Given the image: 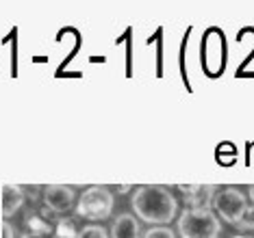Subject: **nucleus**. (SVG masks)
Segmentation results:
<instances>
[{"instance_id":"423d86ee","label":"nucleus","mask_w":254,"mask_h":238,"mask_svg":"<svg viewBox=\"0 0 254 238\" xmlns=\"http://www.w3.org/2000/svg\"><path fill=\"white\" fill-rule=\"evenodd\" d=\"M181 193L185 195V204L189 208H204L213 210V197H215V187L211 184H181Z\"/></svg>"},{"instance_id":"9d476101","label":"nucleus","mask_w":254,"mask_h":238,"mask_svg":"<svg viewBox=\"0 0 254 238\" xmlns=\"http://www.w3.org/2000/svg\"><path fill=\"white\" fill-rule=\"evenodd\" d=\"M76 238H109V232L102 228V225L89 223V225H85V228H80Z\"/></svg>"},{"instance_id":"7ed1b4c3","label":"nucleus","mask_w":254,"mask_h":238,"mask_svg":"<svg viewBox=\"0 0 254 238\" xmlns=\"http://www.w3.org/2000/svg\"><path fill=\"white\" fill-rule=\"evenodd\" d=\"M115 197L107 187H89L76 201V214L89 221H105L111 217Z\"/></svg>"},{"instance_id":"f257e3e1","label":"nucleus","mask_w":254,"mask_h":238,"mask_svg":"<svg viewBox=\"0 0 254 238\" xmlns=\"http://www.w3.org/2000/svg\"><path fill=\"white\" fill-rule=\"evenodd\" d=\"M130 208L139 221L148 225H167L178 214V201L172 190L159 184L139 187L130 195Z\"/></svg>"},{"instance_id":"dca6fc26","label":"nucleus","mask_w":254,"mask_h":238,"mask_svg":"<svg viewBox=\"0 0 254 238\" xmlns=\"http://www.w3.org/2000/svg\"><path fill=\"white\" fill-rule=\"evenodd\" d=\"M233 238H252V236H233Z\"/></svg>"},{"instance_id":"9b49d317","label":"nucleus","mask_w":254,"mask_h":238,"mask_svg":"<svg viewBox=\"0 0 254 238\" xmlns=\"http://www.w3.org/2000/svg\"><path fill=\"white\" fill-rule=\"evenodd\" d=\"M143 238H176V234L167 225H154V228L143 232Z\"/></svg>"},{"instance_id":"39448f33","label":"nucleus","mask_w":254,"mask_h":238,"mask_svg":"<svg viewBox=\"0 0 254 238\" xmlns=\"http://www.w3.org/2000/svg\"><path fill=\"white\" fill-rule=\"evenodd\" d=\"M44 204L48 210L63 214V212H70L74 208L76 195H74V190L70 187H65V184H50V187H46V190H44Z\"/></svg>"},{"instance_id":"f8f14e48","label":"nucleus","mask_w":254,"mask_h":238,"mask_svg":"<svg viewBox=\"0 0 254 238\" xmlns=\"http://www.w3.org/2000/svg\"><path fill=\"white\" fill-rule=\"evenodd\" d=\"M237 230H241V232H250V230H254V208L248 206L246 214L241 217V221L237 223Z\"/></svg>"},{"instance_id":"0eeeda50","label":"nucleus","mask_w":254,"mask_h":238,"mask_svg":"<svg viewBox=\"0 0 254 238\" xmlns=\"http://www.w3.org/2000/svg\"><path fill=\"white\" fill-rule=\"evenodd\" d=\"M109 238H141V225L139 219L132 212H122L115 217L109 230Z\"/></svg>"},{"instance_id":"ddd939ff","label":"nucleus","mask_w":254,"mask_h":238,"mask_svg":"<svg viewBox=\"0 0 254 238\" xmlns=\"http://www.w3.org/2000/svg\"><path fill=\"white\" fill-rule=\"evenodd\" d=\"M0 238H13V228L7 221L0 223Z\"/></svg>"},{"instance_id":"4468645a","label":"nucleus","mask_w":254,"mask_h":238,"mask_svg":"<svg viewBox=\"0 0 254 238\" xmlns=\"http://www.w3.org/2000/svg\"><path fill=\"white\" fill-rule=\"evenodd\" d=\"M248 206H250V208H254V184H252V187L250 189H248Z\"/></svg>"},{"instance_id":"1a4fd4ad","label":"nucleus","mask_w":254,"mask_h":238,"mask_svg":"<svg viewBox=\"0 0 254 238\" xmlns=\"http://www.w3.org/2000/svg\"><path fill=\"white\" fill-rule=\"evenodd\" d=\"M76 225H74V219H63V221H59V225H57V238H76L78 236Z\"/></svg>"},{"instance_id":"2eb2a0df","label":"nucleus","mask_w":254,"mask_h":238,"mask_svg":"<svg viewBox=\"0 0 254 238\" xmlns=\"http://www.w3.org/2000/svg\"><path fill=\"white\" fill-rule=\"evenodd\" d=\"M22 238H46V236L39 234V232H26V234L22 236Z\"/></svg>"},{"instance_id":"20e7f679","label":"nucleus","mask_w":254,"mask_h":238,"mask_svg":"<svg viewBox=\"0 0 254 238\" xmlns=\"http://www.w3.org/2000/svg\"><path fill=\"white\" fill-rule=\"evenodd\" d=\"M248 210V197L235 187H224L215 190L213 197V212L219 214L222 221L230 225H237L241 221V217Z\"/></svg>"},{"instance_id":"6e6552de","label":"nucleus","mask_w":254,"mask_h":238,"mask_svg":"<svg viewBox=\"0 0 254 238\" xmlns=\"http://www.w3.org/2000/svg\"><path fill=\"white\" fill-rule=\"evenodd\" d=\"M24 204V190L18 184H2L0 187V212L2 217H13Z\"/></svg>"},{"instance_id":"f03ea898","label":"nucleus","mask_w":254,"mask_h":238,"mask_svg":"<svg viewBox=\"0 0 254 238\" xmlns=\"http://www.w3.org/2000/svg\"><path fill=\"white\" fill-rule=\"evenodd\" d=\"M176 228L181 238H219L222 234L219 217L204 208H185Z\"/></svg>"}]
</instances>
